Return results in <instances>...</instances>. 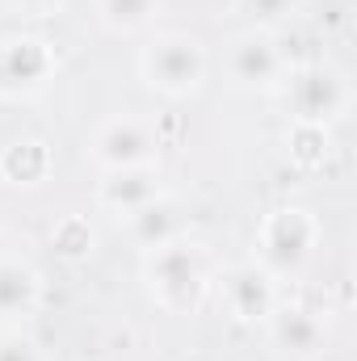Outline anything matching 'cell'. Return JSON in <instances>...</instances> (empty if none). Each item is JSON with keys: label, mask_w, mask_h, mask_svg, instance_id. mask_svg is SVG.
I'll use <instances>...</instances> for the list:
<instances>
[{"label": "cell", "mask_w": 357, "mask_h": 361, "mask_svg": "<svg viewBox=\"0 0 357 361\" xmlns=\"http://www.w3.org/2000/svg\"><path fill=\"white\" fill-rule=\"evenodd\" d=\"M139 273H143V281H147L152 302H156L160 311H169V315H193V311L206 302L210 286H214L210 252H206L198 240H189V235H177V240H169V244L143 252Z\"/></svg>", "instance_id": "cell-1"}, {"label": "cell", "mask_w": 357, "mask_h": 361, "mask_svg": "<svg viewBox=\"0 0 357 361\" xmlns=\"http://www.w3.org/2000/svg\"><path fill=\"white\" fill-rule=\"evenodd\" d=\"M320 219L307 210V206H277L261 219V231H257V265L269 269L277 281L286 277H298V273L311 265L315 248H320Z\"/></svg>", "instance_id": "cell-2"}, {"label": "cell", "mask_w": 357, "mask_h": 361, "mask_svg": "<svg viewBox=\"0 0 357 361\" xmlns=\"http://www.w3.org/2000/svg\"><path fill=\"white\" fill-rule=\"evenodd\" d=\"M206 47L193 38V34H181V30H169V34H156L143 51H139V76L143 85L169 101H181L189 92L202 89L206 80Z\"/></svg>", "instance_id": "cell-3"}, {"label": "cell", "mask_w": 357, "mask_h": 361, "mask_svg": "<svg viewBox=\"0 0 357 361\" xmlns=\"http://www.w3.org/2000/svg\"><path fill=\"white\" fill-rule=\"evenodd\" d=\"M277 97L290 122H320V126L345 118L353 101L345 72H337L332 63H290V72L277 85Z\"/></svg>", "instance_id": "cell-4"}, {"label": "cell", "mask_w": 357, "mask_h": 361, "mask_svg": "<svg viewBox=\"0 0 357 361\" xmlns=\"http://www.w3.org/2000/svg\"><path fill=\"white\" fill-rule=\"evenodd\" d=\"M160 152H164L160 126L147 122V118H139V114H114V118H105L89 139V156L101 173L160 164Z\"/></svg>", "instance_id": "cell-5"}, {"label": "cell", "mask_w": 357, "mask_h": 361, "mask_svg": "<svg viewBox=\"0 0 357 361\" xmlns=\"http://www.w3.org/2000/svg\"><path fill=\"white\" fill-rule=\"evenodd\" d=\"M223 72H227L231 89H240V92H277L282 76L290 72V55H286L277 34H269V30H240L227 42Z\"/></svg>", "instance_id": "cell-6"}, {"label": "cell", "mask_w": 357, "mask_h": 361, "mask_svg": "<svg viewBox=\"0 0 357 361\" xmlns=\"http://www.w3.org/2000/svg\"><path fill=\"white\" fill-rule=\"evenodd\" d=\"M55 47L38 34H13L0 38V97L4 101H30L55 80Z\"/></svg>", "instance_id": "cell-7"}, {"label": "cell", "mask_w": 357, "mask_h": 361, "mask_svg": "<svg viewBox=\"0 0 357 361\" xmlns=\"http://www.w3.org/2000/svg\"><path fill=\"white\" fill-rule=\"evenodd\" d=\"M214 286H219V298H223V307L236 324H265L273 315V307L282 302L277 298V277L261 269L257 261H240V265L219 269Z\"/></svg>", "instance_id": "cell-8"}, {"label": "cell", "mask_w": 357, "mask_h": 361, "mask_svg": "<svg viewBox=\"0 0 357 361\" xmlns=\"http://www.w3.org/2000/svg\"><path fill=\"white\" fill-rule=\"evenodd\" d=\"M269 349L282 361H320L328 349V324L320 311L298 307V302H277L265 319Z\"/></svg>", "instance_id": "cell-9"}, {"label": "cell", "mask_w": 357, "mask_h": 361, "mask_svg": "<svg viewBox=\"0 0 357 361\" xmlns=\"http://www.w3.org/2000/svg\"><path fill=\"white\" fill-rule=\"evenodd\" d=\"M156 197H164V173H160V164L114 169V173H101V180H97V206L109 210V214H118V219L143 210Z\"/></svg>", "instance_id": "cell-10"}, {"label": "cell", "mask_w": 357, "mask_h": 361, "mask_svg": "<svg viewBox=\"0 0 357 361\" xmlns=\"http://www.w3.org/2000/svg\"><path fill=\"white\" fill-rule=\"evenodd\" d=\"M42 302V277L21 257H0V324H21Z\"/></svg>", "instance_id": "cell-11"}, {"label": "cell", "mask_w": 357, "mask_h": 361, "mask_svg": "<svg viewBox=\"0 0 357 361\" xmlns=\"http://www.w3.org/2000/svg\"><path fill=\"white\" fill-rule=\"evenodd\" d=\"M122 223H126V235H131V244H135L139 252H152V248H160V244H169V240L185 235V231H181L177 202H173L169 193L156 197V202H147L143 210L126 214Z\"/></svg>", "instance_id": "cell-12"}, {"label": "cell", "mask_w": 357, "mask_h": 361, "mask_svg": "<svg viewBox=\"0 0 357 361\" xmlns=\"http://www.w3.org/2000/svg\"><path fill=\"white\" fill-rule=\"evenodd\" d=\"M51 169H55V156L42 139H13L8 147H0V180L8 185L34 189L51 177Z\"/></svg>", "instance_id": "cell-13"}, {"label": "cell", "mask_w": 357, "mask_h": 361, "mask_svg": "<svg viewBox=\"0 0 357 361\" xmlns=\"http://www.w3.org/2000/svg\"><path fill=\"white\" fill-rule=\"evenodd\" d=\"M286 156L303 173L324 169L328 156H332V130L320 126V122H290L286 126Z\"/></svg>", "instance_id": "cell-14"}, {"label": "cell", "mask_w": 357, "mask_h": 361, "mask_svg": "<svg viewBox=\"0 0 357 361\" xmlns=\"http://www.w3.org/2000/svg\"><path fill=\"white\" fill-rule=\"evenodd\" d=\"M160 0H97V17L109 34H135L156 21Z\"/></svg>", "instance_id": "cell-15"}, {"label": "cell", "mask_w": 357, "mask_h": 361, "mask_svg": "<svg viewBox=\"0 0 357 361\" xmlns=\"http://www.w3.org/2000/svg\"><path fill=\"white\" fill-rule=\"evenodd\" d=\"M51 248L63 261H89L92 248H97V231H92V223L85 214H63L51 227Z\"/></svg>", "instance_id": "cell-16"}, {"label": "cell", "mask_w": 357, "mask_h": 361, "mask_svg": "<svg viewBox=\"0 0 357 361\" xmlns=\"http://www.w3.org/2000/svg\"><path fill=\"white\" fill-rule=\"evenodd\" d=\"M231 8L248 21V30H269V34H277V30L303 8V0H231Z\"/></svg>", "instance_id": "cell-17"}, {"label": "cell", "mask_w": 357, "mask_h": 361, "mask_svg": "<svg viewBox=\"0 0 357 361\" xmlns=\"http://www.w3.org/2000/svg\"><path fill=\"white\" fill-rule=\"evenodd\" d=\"M0 361H47V357H42L34 336H25L21 328H8V332H0Z\"/></svg>", "instance_id": "cell-18"}, {"label": "cell", "mask_w": 357, "mask_h": 361, "mask_svg": "<svg viewBox=\"0 0 357 361\" xmlns=\"http://www.w3.org/2000/svg\"><path fill=\"white\" fill-rule=\"evenodd\" d=\"M8 8H17V13H25V17H51L63 0H4Z\"/></svg>", "instance_id": "cell-19"}]
</instances>
